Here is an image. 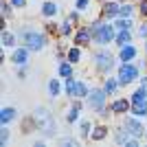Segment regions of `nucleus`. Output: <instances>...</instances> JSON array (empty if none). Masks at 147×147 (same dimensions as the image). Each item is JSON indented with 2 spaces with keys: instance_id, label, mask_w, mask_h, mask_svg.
Segmentation results:
<instances>
[{
  "instance_id": "nucleus-2",
  "label": "nucleus",
  "mask_w": 147,
  "mask_h": 147,
  "mask_svg": "<svg viewBox=\"0 0 147 147\" xmlns=\"http://www.w3.org/2000/svg\"><path fill=\"white\" fill-rule=\"evenodd\" d=\"M35 121H37V125L42 129H46L49 134H53V119H51V114L46 110H37L35 112Z\"/></svg>"
},
{
  "instance_id": "nucleus-20",
  "label": "nucleus",
  "mask_w": 147,
  "mask_h": 147,
  "mask_svg": "<svg viewBox=\"0 0 147 147\" xmlns=\"http://www.w3.org/2000/svg\"><path fill=\"white\" fill-rule=\"evenodd\" d=\"M55 11H57V9H55L53 2H46V5H44V13H46V16H53Z\"/></svg>"
},
{
  "instance_id": "nucleus-19",
  "label": "nucleus",
  "mask_w": 147,
  "mask_h": 147,
  "mask_svg": "<svg viewBox=\"0 0 147 147\" xmlns=\"http://www.w3.org/2000/svg\"><path fill=\"white\" fill-rule=\"evenodd\" d=\"M2 44H5V46H13V35L11 33H2Z\"/></svg>"
},
{
  "instance_id": "nucleus-3",
  "label": "nucleus",
  "mask_w": 147,
  "mask_h": 147,
  "mask_svg": "<svg viewBox=\"0 0 147 147\" xmlns=\"http://www.w3.org/2000/svg\"><path fill=\"white\" fill-rule=\"evenodd\" d=\"M24 42H26V49L40 51L44 46V37L40 35V33H24Z\"/></svg>"
},
{
  "instance_id": "nucleus-5",
  "label": "nucleus",
  "mask_w": 147,
  "mask_h": 147,
  "mask_svg": "<svg viewBox=\"0 0 147 147\" xmlns=\"http://www.w3.org/2000/svg\"><path fill=\"white\" fill-rule=\"evenodd\" d=\"M103 99H105V92H99V90L92 92V94H90V105L101 110V108H103Z\"/></svg>"
},
{
  "instance_id": "nucleus-15",
  "label": "nucleus",
  "mask_w": 147,
  "mask_h": 147,
  "mask_svg": "<svg viewBox=\"0 0 147 147\" xmlns=\"http://www.w3.org/2000/svg\"><path fill=\"white\" fill-rule=\"evenodd\" d=\"M66 90H68V94H70V97H77V81H75V79H68Z\"/></svg>"
},
{
  "instance_id": "nucleus-14",
  "label": "nucleus",
  "mask_w": 147,
  "mask_h": 147,
  "mask_svg": "<svg viewBox=\"0 0 147 147\" xmlns=\"http://www.w3.org/2000/svg\"><path fill=\"white\" fill-rule=\"evenodd\" d=\"M13 61H16V64H24V61H26V49L16 51V55H13Z\"/></svg>"
},
{
  "instance_id": "nucleus-4",
  "label": "nucleus",
  "mask_w": 147,
  "mask_h": 147,
  "mask_svg": "<svg viewBox=\"0 0 147 147\" xmlns=\"http://www.w3.org/2000/svg\"><path fill=\"white\" fill-rule=\"evenodd\" d=\"M119 77H121V81L123 84H129L132 79H136L138 77V70H136L134 66H129V64H125V66L119 70Z\"/></svg>"
},
{
  "instance_id": "nucleus-29",
  "label": "nucleus",
  "mask_w": 147,
  "mask_h": 147,
  "mask_svg": "<svg viewBox=\"0 0 147 147\" xmlns=\"http://www.w3.org/2000/svg\"><path fill=\"white\" fill-rule=\"evenodd\" d=\"M86 5H88V0H77V7H79V9H84Z\"/></svg>"
},
{
  "instance_id": "nucleus-1",
  "label": "nucleus",
  "mask_w": 147,
  "mask_h": 147,
  "mask_svg": "<svg viewBox=\"0 0 147 147\" xmlns=\"http://www.w3.org/2000/svg\"><path fill=\"white\" fill-rule=\"evenodd\" d=\"M92 33L97 35V42H101V44H105V42H110L112 37H114V26H110V24H94L92 26Z\"/></svg>"
},
{
  "instance_id": "nucleus-28",
  "label": "nucleus",
  "mask_w": 147,
  "mask_h": 147,
  "mask_svg": "<svg viewBox=\"0 0 147 147\" xmlns=\"http://www.w3.org/2000/svg\"><path fill=\"white\" fill-rule=\"evenodd\" d=\"M121 13L125 18H129V16H132V7H121Z\"/></svg>"
},
{
  "instance_id": "nucleus-8",
  "label": "nucleus",
  "mask_w": 147,
  "mask_h": 147,
  "mask_svg": "<svg viewBox=\"0 0 147 147\" xmlns=\"http://www.w3.org/2000/svg\"><path fill=\"white\" fill-rule=\"evenodd\" d=\"M125 127H127L129 134H134V136H141V134H143L141 123H136V121H127V123H125Z\"/></svg>"
},
{
  "instance_id": "nucleus-24",
  "label": "nucleus",
  "mask_w": 147,
  "mask_h": 147,
  "mask_svg": "<svg viewBox=\"0 0 147 147\" xmlns=\"http://www.w3.org/2000/svg\"><path fill=\"white\" fill-rule=\"evenodd\" d=\"M59 73L64 75V77H68V75H70V66H68V64H61V66H59Z\"/></svg>"
},
{
  "instance_id": "nucleus-26",
  "label": "nucleus",
  "mask_w": 147,
  "mask_h": 147,
  "mask_svg": "<svg viewBox=\"0 0 147 147\" xmlns=\"http://www.w3.org/2000/svg\"><path fill=\"white\" fill-rule=\"evenodd\" d=\"M86 94V86L84 84H77V97H84Z\"/></svg>"
},
{
  "instance_id": "nucleus-33",
  "label": "nucleus",
  "mask_w": 147,
  "mask_h": 147,
  "mask_svg": "<svg viewBox=\"0 0 147 147\" xmlns=\"http://www.w3.org/2000/svg\"><path fill=\"white\" fill-rule=\"evenodd\" d=\"M141 35H147V26H143V29H141Z\"/></svg>"
},
{
  "instance_id": "nucleus-10",
  "label": "nucleus",
  "mask_w": 147,
  "mask_h": 147,
  "mask_svg": "<svg viewBox=\"0 0 147 147\" xmlns=\"http://www.w3.org/2000/svg\"><path fill=\"white\" fill-rule=\"evenodd\" d=\"M127 108H129V103L125 101V99H119V101L112 103V112H125Z\"/></svg>"
},
{
  "instance_id": "nucleus-7",
  "label": "nucleus",
  "mask_w": 147,
  "mask_h": 147,
  "mask_svg": "<svg viewBox=\"0 0 147 147\" xmlns=\"http://www.w3.org/2000/svg\"><path fill=\"white\" fill-rule=\"evenodd\" d=\"M119 11H121V7H119L117 2H108V5L103 7V16H108V18H112V16H117Z\"/></svg>"
},
{
  "instance_id": "nucleus-32",
  "label": "nucleus",
  "mask_w": 147,
  "mask_h": 147,
  "mask_svg": "<svg viewBox=\"0 0 147 147\" xmlns=\"http://www.w3.org/2000/svg\"><path fill=\"white\" fill-rule=\"evenodd\" d=\"M11 2H13L16 7H22V5H24V0H11Z\"/></svg>"
},
{
  "instance_id": "nucleus-18",
  "label": "nucleus",
  "mask_w": 147,
  "mask_h": 147,
  "mask_svg": "<svg viewBox=\"0 0 147 147\" xmlns=\"http://www.w3.org/2000/svg\"><path fill=\"white\" fill-rule=\"evenodd\" d=\"M125 42H129V33L127 31H123V33H119V37H117V44H125Z\"/></svg>"
},
{
  "instance_id": "nucleus-11",
  "label": "nucleus",
  "mask_w": 147,
  "mask_h": 147,
  "mask_svg": "<svg viewBox=\"0 0 147 147\" xmlns=\"http://www.w3.org/2000/svg\"><path fill=\"white\" fill-rule=\"evenodd\" d=\"M75 40H77V44H86V42H90V31H88V29H81L79 33H77V37H75Z\"/></svg>"
},
{
  "instance_id": "nucleus-22",
  "label": "nucleus",
  "mask_w": 147,
  "mask_h": 147,
  "mask_svg": "<svg viewBox=\"0 0 147 147\" xmlns=\"http://www.w3.org/2000/svg\"><path fill=\"white\" fill-rule=\"evenodd\" d=\"M117 88H119V84H117V81H114V79H110V81H108V84H105V92H114V90H117Z\"/></svg>"
},
{
  "instance_id": "nucleus-21",
  "label": "nucleus",
  "mask_w": 147,
  "mask_h": 147,
  "mask_svg": "<svg viewBox=\"0 0 147 147\" xmlns=\"http://www.w3.org/2000/svg\"><path fill=\"white\" fill-rule=\"evenodd\" d=\"M79 49H73V51H70V53H68V59H70V61H79Z\"/></svg>"
},
{
  "instance_id": "nucleus-25",
  "label": "nucleus",
  "mask_w": 147,
  "mask_h": 147,
  "mask_svg": "<svg viewBox=\"0 0 147 147\" xmlns=\"http://www.w3.org/2000/svg\"><path fill=\"white\" fill-rule=\"evenodd\" d=\"M114 24H117V29H127V20H117V22H114Z\"/></svg>"
},
{
  "instance_id": "nucleus-31",
  "label": "nucleus",
  "mask_w": 147,
  "mask_h": 147,
  "mask_svg": "<svg viewBox=\"0 0 147 147\" xmlns=\"http://www.w3.org/2000/svg\"><path fill=\"white\" fill-rule=\"evenodd\" d=\"M7 11H9V5H7V2H2V16H7Z\"/></svg>"
},
{
  "instance_id": "nucleus-16",
  "label": "nucleus",
  "mask_w": 147,
  "mask_h": 147,
  "mask_svg": "<svg viewBox=\"0 0 147 147\" xmlns=\"http://www.w3.org/2000/svg\"><path fill=\"white\" fill-rule=\"evenodd\" d=\"M105 134H108L105 127H97L94 132H92V138H94V141H101V138H105Z\"/></svg>"
},
{
  "instance_id": "nucleus-23",
  "label": "nucleus",
  "mask_w": 147,
  "mask_h": 147,
  "mask_svg": "<svg viewBox=\"0 0 147 147\" xmlns=\"http://www.w3.org/2000/svg\"><path fill=\"white\" fill-rule=\"evenodd\" d=\"M51 94H59V84H57V81H51Z\"/></svg>"
},
{
  "instance_id": "nucleus-12",
  "label": "nucleus",
  "mask_w": 147,
  "mask_h": 147,
  "mask_svg": "<svg viewBox=\"0 0 147 147\" xmlns=\"http://www.w3.org/2000/svg\"><path fill=\"white\" fill-rule=\"evenodd\" d=\"M13 117H16V112H13L11 108H5V110H2V114H0V121H2V125H7V123L11 121Z\"/></svg>"
},
{
  "instance_id": "nucleus-9",
  "label": "nucleus",
  "mask_w": 147,
  "mask_h": 147,
  "mask_svg": "<svg viewBox=\"0 0 147 147\" xmlns=\"http://www.w3.org/2000/svg\"><path fill=\"white\" fill-rule=\"evenodd\" d=\"M145 101H147V92L145 90H143V88H141V90H136L134 92V94H132V103H145Z\"/></svg>"
},
{
  "instance_id": "nucleus-6",
  "label": "nucleus",
  "mask_w": 147,
  "mask_h": 147,
  "mask_svg": "<svg viewBox=\"0 0 147 147\" xmlns=\"http://www.w3.org/2000/svg\"><path fill=\"white\" fill-rule=\"evenodd\" d=\"M97 66L101 68V70L110 68V66H112V57L108 55V53H99V55H97Z\"/></svg>"
},
{
  "instance_id": "nucleus-30",
  "label": "nucleus",
  "mask_w": 147,
  "mask_h": 147,
  "mask_svg": "<svg viewBox=\"0 0 147 147\" xmlns=\"http://www.w3.org/2000/svg\"><path fill=\"white\" fill-rule=\"evenodd\" d=\"M141 11L147 16V0H143V5H141Z\"/></svg>"
},
{
  "instance_id": "nucleus-13",
  "label": "nucleus",
  "mask_w": 147,
  "mask_h": 147,
  "mask_svg": "<svg viewBox=\"0 0 147 147\" xmlns=\"http://www.w3.org/2000/svg\"><path fill=\"white\" fill-rule=\"evenodd\" d=\"M134 55H136V51L132 49V46H123V51H121V59L123 61H129Z\"/></svg>"
},
{
  "instance_id": "nucleus-17",
  "label": "nucleus",
  "mask_w": 147,
  "mask_h": 147,
  "mask_svg": "<svg viewBox=\"0 0 147 147\" xmlns=\"http://www.w3.org/2000/svg\"><path fill=\"white\" fill-rule=\"evenodd\" d=\"M132 112H136V114H147V101L145 103H136Z\"/></svg>"
},
{
  "instance_id": "nucleus-27",
  "label": "nucleus",
  "mask_w": 147,
  "mask_h": 147,
  "mask_svg": "<svg viewBox=\"0 0 147 147\" xmlns=\"http://www.w3.org/2000/svg\"><path fill=\"white\" fill-rule=\"evenodd\" d=\"M77 112H79L77 108H73V110H70V114H68V121H70V123H73V121H77Z\"/></svg>"
}]
</instances>
